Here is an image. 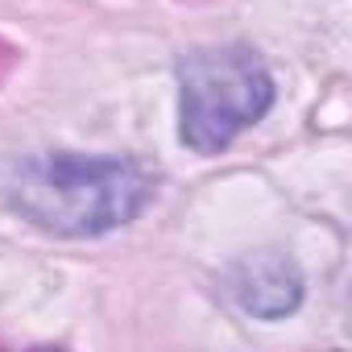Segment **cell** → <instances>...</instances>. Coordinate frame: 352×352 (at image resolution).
<instances>
[{"instance_id":"1","label":"cell","mask_w":352,"mask_h":352,"mask_svg":"<svg viewBox=\"0 0 352 352\" xmlns=\"http://www.w3.org/2000/svg\"><path fill=\"white\" fill-rule=\"evenodd\" d=\"M153 195V179L129 157L42 153L9 183V204L46 232L104 236L124 228Z\"/></svg>"},{"instance_id":"2","label":"cell","mask_w":352,"mask_h":352,"mask_svg":"<svg viewBox=\"0 0 352 352\" xmlns=\"http://www.w3.org/2000/svg\"><path fill=\"white\" fill-rule=\"evenodd\" d=\"M274 104V79L249 46H212L179 63V137L195 153L228 149Z\"/></svg>"},{"instance_id":"3","label":"cell","mask_w":352,"mask_h":352,"mask_svg":"<svg viewBox=\"0 0 352 352\" xmlns=\"http://www.w3.org/2000/svg\"><path fill=\"white\" fill-rule=\"evenodd\" d=\"M228 294L253 319H282L302 298V274L282 253H253L228 274Z\"/></svg>"}]
</instances>
